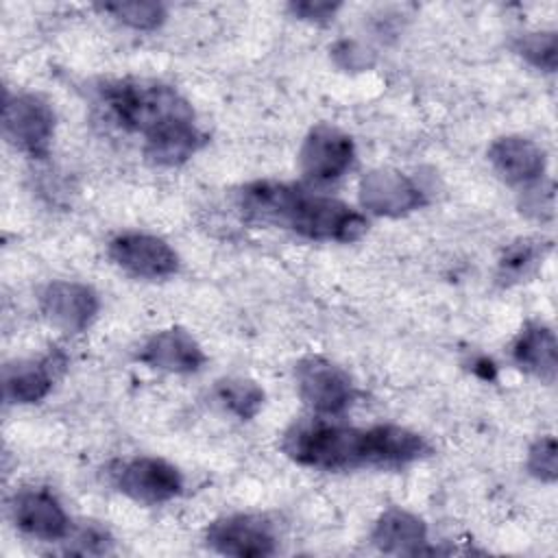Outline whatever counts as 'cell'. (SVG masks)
Returning a JSON list of instances; mask_svg holds the SVG:
<instances>
[{"mask_svg":"<svg viewBox=\"0 0 558 558\" xmlns=\"http://www.w3.org/2000/svg\"><path fill=\"white\" fill-rule=\"evenodd\" d=\"M240 205L255 220L286 227L312 240L355 242L368 229V220L347 203L294 183L255 181L240 192Z\"/></svg>","mask_w":558,"mask_h":558,"instance_id":"obj_1","label":"cell"},{"mask_svg":"<svg viewBox=\"0 0 558 558\" xmlns=\"http://www.w3.org/2000/svg\"><path fill=\"white\" fill-rule=\"evenodd\" d=\"M102 98L124 129L142 133L146 140L194 124L190 102L163 83L137 78L111 81L102 85Z\"/></svg>","mask_w":558,"mask_h":558,"instance_id":"obj_2","label":"cell"},{"mask_svg":"<svg viewBox=\"0 0 558 558\" xmlns=\"http://www.w3.org/2000/svg\"><path fill=\"white\" fill-rule=\"evenodd\" d=\"M281 449L296 464L323 471L373 464L368 429L347 427L325 418H303L292 423L283 434Z\"/></svg>","mask_w":558,"mask_h":558,"instance_id":"obj_3","label":"cell"},{"mask_svg":"<svg viewBox=\"0 0 558 558\" xmlns=\"http://www.w3.org/2000/svg\"><path fill=\"white\" fill-rule=\"evenodd\" d=\"M109 477L120 493L142 504L168 501L183 488V477L177 466L150 456L116 460L109 466Z\"/></svg>","mask_w":558,"mask_h":558,"instance_id":"obj_4","label":"cell"},{"mask_svg":"<svg viewBox=\"0 0 558 558\" xmlns=\"http://www.w3.org/2000/svg\"><path fill=\"white\" fill-rule=\"evenodd\" d=\"M7 140L31 157H46L54 133V111L37 94L7 96L2 109Z\"/></svg>","mask_w":558,"mask_h":558,"instance_id":"obj_5","label":"cell"},{"mask_svg":"<svg viewBox=\"0 0 558 558\" xmlns=\"http://www.w3.org/2000/svg\"><path fill=\"white\" fill-rule=\"evenodd\" d=\"M294 375L301 399L320 414H340L355 397L351 377L325 357L310 355L301 360Z\"/></svg>","mask_w":558,"mask_h":558,"instance_id":"obj_6","label":"cell"},{"mask_svg":"<svg viewBox=\"0 0 558 558\" xmlns=\"http://www.w3.org/2000/svg\"><path fill=\"white\" fill-rule=\"evenodd\" d=\"M207 545L225 556L262 558L277 549L272 525L257 514H231L216 519L205 532Z\"/></svg>","mask_w":558,"mask_h":558,"instance_id":"obj_7","label":"cell"},{"mask_svg":"<svg viewBox=\"0 0 558 558\" xmlns=\"http://www.w3.org/2000/svg\"><path fill=\"white\" fill-rule=\"evenodd\" d=\"M353 140L331 124H316L303 140L299 166L305 179L329 183L340 179L353 161Z\"/></svg>","mask_w":558,"mask_h":558,"instance_id":"obj_8","label":"cell"},{"mask_svg":"<svg viewBox=\"0 0 558 558\" xmlns=\"http://www.w3.org/2000/svg\"><path fill=\"white\" fill-rule=\"evenodd\" d=\"M360 203L377 216H403L425 205L423 190L403 172L379 168L371 170L360 181Z\"/></svg>","mask_w":558,"mask_h":558,"instance_id":"obj_9","label":"cell"},{"mask_svg":"<svg viewBox=\"0 0 558 558\" xmlns=\"http://www.w3.org/2000/svg\"><path fill=\"white\" fill-rule=\"evenodd\" d=\"M109 257L135 277L161 279L170 277L179 268V257L157 235L148 233H122L109 242Z\"/></svg>","mask_w":558,"mask_h":558,"instance_id":"obj_10","label":"cell"},{"mask_svg":"<svg viewBox=\"0 0 558 558\" xmlns=\"http://www.w3.org/2000/svg\"><path fill=\"white\" fill-rule=\"evenodd\" d=\"M11 517L28 536L61 541L70 534V519L59 499L46 488H22L11 499Z\"/></svg>","mask_w":558,"mask_h":558,"instance_id":"obj_11","label":"cell"},{"mask_svg":"<svg viewBox=\"0 0 558 558\" xmlns=\"http://www.w3.org/2000/svg\"><path fill=\"white\" fill-rule=\"evenodd\" d=\"M44 316L68 333H78L92 325L98 312V294L76 281H52L44 288L41 296Z\"/></svg>","mask_w":558,"mask_h":558,"instance_id":"obj_12","label":"cell"},{"mask_svg":"<svg viewBox=\"0 0 558 558\" xmlns=\"http://www.w3.org/2000/svg\"><path fill=\"white\" fill-rule=\"evenodd\" d=\"M65 368V355L61 351H48L39 360H20L4 366V399L9 403H37L41 401L57 375Z\"/></svg>","mask_w":558,"mask_h":558,"instance_id":"obj_13","label":"cell"},{"mask_svg":"<svg viewBox=\"0 0 558 558\" xmlns=\"http://www.w3.org/2000/svg\"><path fill=\"white\" fill-rule=\"evenodd\" d=\"M137 360L150 368L168 373H196L205 364V353L201 344L179 327L153 333L140 349Z\"/></svg>","mask_w":558,"mask_h":558,"instance_id":"obj_14","label":"cell"},{"mask_svg":"<svg viewBox=\"0 0 558 558\" xmlns=\"http://www.w3.org/2000/svg\"><path fill=\"white\" fill-rule=\"evenodd\" d=\"M488 161L501 179L517 185H530L545 172L543 148L521 135L499 137L488 148Z\"/></svg>","mask_w":558,"mask_h":558,"instance_id":"obj_15","label":"cell"},{"mask_svg":"<svg viewBox=\"0 0 558 558\" xmlns=\"http://www.w3.org/2000/svg\"><path fill=\"white\" fill-rule=\"evenodd\" d=\"M371 541L384 554L416 556L427 551V527L416 514L401 508H388L377 519L371 532Z\"/></svg>","mask_w":558,"mask_h":558,"instance_id":"obj_16","label":"cell"},{"mask_svg":"<svg viewBox=\"0 0 558 558\" xmlns=\"http://www.w3.org/2000/svg\"><path fill=\"white\" fill-rule=\"evenodd\" d=\"M512 360L523 371L551 384L558 371V342L551 327L527 323L512 342Z\"/></svg>","mask_w":558,"mask_h":558,"instance_id":"obj_17","label":"cell"},{"mask_svg":"<svg viewBox=\"0 0 558 558\" xmlns=\"http://www.w3.org/2000/svg\"><path fill=\"white\" fill-rule=\"evenodd\" d=\"M371 432L373 464H405L429 453V445L423 436L401 425H375Z\"/></svg>","mask_w":558,"mask_h":558,"instance_id":"obj_18","label":"cell"},{"mask_svg":"<svg viewBox=\"0 0 558 558\" xmlns=\"http://www.w3.org/2000/svg\"><path fill=\"white\" fill-rule=\"evenodd\" d=\"M205 144V135L196 124L179 126L168 133H161L153 140H146L144 153L153 163L159 166H179L187 161L201 146Z\"/></svg>","mask_w":558,"mask_h":558,"instance_id":"obj_19","label":"cell"},{"mask_svg":"<svg viewBox=\"0 0 558 558\" xmlns=\"http://www.w3.org/2000/svg\"><path fill=\"white\" fill-rule=\"evenodd\" d=\"M216 397L218 401L238 418L248 421L253 418L264 403V390L251 381V379H220L216 384Z\"/></svg>","mask_w":558,"mask_h":558,"instance_id":"obj_20","label":"cell"},{"mask_svg":"<svg viewBox=\"0 0 558 558\" xmlns=\"http://www.w3.org/2000/svg\"><path fill=\"white\" fill-rule=\"evenodd\" d=\"M100 9L111 13L122 24H126L131 28H137V31L157 28L166 20V7L159 4V2H146V0L107 2Z\"/></svg>","mask_w":558,"mask_h":558,"instance_id":"obj_21","label":"cell"},{"mask_svg":"<svg viewBox=\"0 0 558 558\" xmlns=\"http://www.w3.org/2000/svg\"><path fill=\"white\" fill-rule=\"evenodd\" d=\"M514 50L532 65L554 72L558 59V41L554 31L545 33H525L514 41Z\"/></svg>","mask_w":558,"mask_h":558,"instance_id":"obj_22","label":"cell"},{"mask_svg":"<svg viewBox=\"0 0 558 558\" xmlns=\"http://www.w3.org/2000/svg\"><path fill=\"white\" fill-rule=\"evenodd\" d=\"M545 244L541 242H534V240H521V242H514L501 257L499 262V277L501 279H519L523 277L536 262L538 257H543L545 253Z\"/></svg>","mask_w":558,"mask_h":558,"instance_id":"obj_23","label":"cell"},{"mask_svg":"<svg viewBox=\"0 0 558 558\" xmlns=\"http://www.w3.org/2000/svg\"><path fill=\"white\" fill-rule=\"evenodd\" d=\"M527 471L541 482H556L558 477V453L551 436L538 438L527 453Z\"/></svg>","mask_w":558,"mask_h":558,"instance_id":"obj_24","label":"cell"},{"mask_svg":"<svg viewBox=\"0 0 558 558\" xmlns=\"http://www.w3.org/2000/svg\"><path fill=\"white\" fill-rule=\"evenodd\" d=\"M72 547H68L70 554H107L111 551V545H113V538L109 536V532L96 523H85L81 525L72 538H70Z\"/></svg>","mask_w":558,"mask_h":558,"instance_id":"obj_25","label":"cell"},{"mask_svg":"<svg viewBox=\"0 0 558 558\" xmlns=\"http://www.w3.org/2000/svg\"><path fill=\"white\" fill-rule=\"evenodd\" d=\"M521 211L534 218H549L554 214V192L551 183L543 187L534 181V185H527L521 196Z\"/></svg>","mask_w":558,"mask_h":558,"instance_id":"obj_26","label":"cell"},{"mask_svg":"<svg viewBox=\"0 0 558 558\" xmlns=\"http://www.w3.org/2000/svg\"><path fill=\"white\" fill-rule=\"evenodd\" d=\"M288 9L292 11V15L301 17V20L327 22L340 9V2H312V0H303V2H292Z\"/></svg>","mask_w":558,"mask_h":558,"instance_id":"obj_27","label":"cell"}]
</instances>
